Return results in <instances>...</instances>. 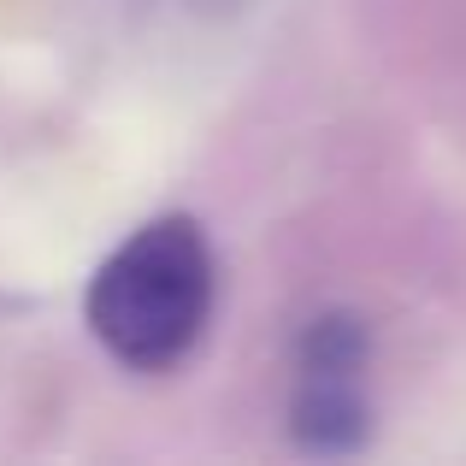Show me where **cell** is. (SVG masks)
I'll return each instance as SVG.
<instances>
[{"mask_svg":"<svg viewBox=\"0 0 466 466\" xmlns=\"http://www.w3.org/2000/svg\"><path fill=\"white\" fill-rule=\"evenodd\" d=\"M366 337L360 313L330 308L319 313L296 342V384H289V437L308 455H354L372 431V401H366Z\"/></svg>","mask_w":466,"mask_h":466,"instance_id":"cell-2","label":"cell"},{"mask_svg":"<svg viewBox=\"0 0 466 466\" xmlns=\"http://www.w3.org/2000/svg\"><path fill=\"white\" fill-rule=\"evenodd\" d=\"M213 319V248L201 218L166 213L130 230L89 278L83 325L125 372H177Z\"/></svg>","mask_w":466,"mask_h":466,"instance_id":"cell-1","label":"cell"}]
</instances>
